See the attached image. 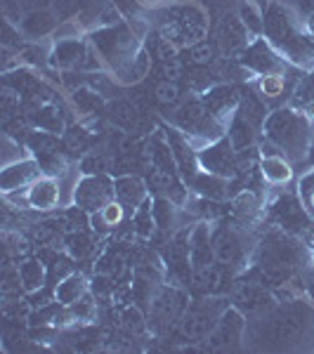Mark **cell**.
<instances>
[{
	"mask_svg": "<svg viewBox=\"0 0 314 354\" xmlns=\"http://www.w3.org/2000/svg\"><path fill=\"white\" fill-rule=\"evenodd\" d=\"M305 163L310 165V168H314V137H312V142H310V149H307V158H305Z\"/></svg>",
	"mask_w": 314,
	"mask_h": 354,
	"instance_id": "681fc988",
	"label": "cell"
},
{
	"mask_svg": "<svg viewBox=\"0 0 314 354\" xmlns=\"http://www.w3.org/2000/svg\"><path fill=\"white\" fill-rule=\"evenodd\" d=\"M137 3H140L142 10H156V8H161V5L168 3V0H137Z\"/></svg>",
	"mask_w": 314,
	"mask_h": 354,
	"instance_id": "c3c4849f",
	"label": "cell"
},
{
	"mask_svg": "<svg viewBox=\"0 0 314 354\" xmlns=\"http://www.w3.org/2000/svg\"><path fill=\"white\" fill-rule=\"evenodd\" d=\"M28 121H31L33 128L43 130V133L50 135H64L66 133V123H64V113L57 106L55 100L45 102L41 106H33L31 113H28Z\"/></svg>",
	"mask_w": 314,
	"mask_h": 354,
	"instance_id": "4316f807",
	"label": "cell"
},
{
	"mask_svg": "<svg viewBox=\"0 0 314 354\" xmlns=\"http://www.w3.org/2000/svg\"><path fill=\"white\" fill-rule=\"evenodd\" d=\"M130 225H133L137 236H142V239L151 236L154 230H156V220H154V213H151V198L135 210L133 218H130Z\"/></svg>",
	"mask_w": 314,
	"mask_h": 354,
	"instance_id": "f35d334b",
	"label": "cell"
},
{
	"mask_svg": "<svg viewBox=\"0 0 314 354\" xmlns=\"http://www.w3.org/2000/svg\"><path fill=\"white\" fill-rule=\"evenodd\" d=\"M277 3H286L288 5V0H277Z\"/></svg>",
	"mask_w": 314,
	"mask_h": 354,
	"instance_id": "f907efd6",
	"label": "cell"
},
{
	"mask_svg": "<svg viewBox=\"0 0 314 354\" xmlns=\"http://www.w3.org/2000/svg\"><path fill=\"white\" fill-rule=\"evenodd\" d=\"M180 205L175 201H170L168 196H154L151 198V213L156 220V227L165 234H173L182 227L180 222Z\"/></svg>",
	"mask_w": 314,
	"mask_h": 354,
	"instance_id": "1f68e13d",
	"label": "cell"
},
{
	"mask_svg": "<svg viewBox=\"0 0 314 354\" xmlns=\"http://www.w3.org/2000/svg\"><path fill=\"white\" fill-rule=\"evenodd\" d=\"M198 163L205 173L222 177V180H237L239 175V151L232 147L227 135L213 145L198 149Z\"/></svg>",
	"mask_w": 314,
	"mask_h": 354,
	"instance_id": "9a60e30c",
	"label": "cell"
},
{
	"mask_svg": "<svg viewBox=\"0 0 314 354\" xmlns=\"http://www.w3.org/2000/svg\"><path fill=\"white\" fill-rule=\"evenodd\" d=\"M121 322L130 333H145V330L149 328V322H147L145 314L140 312V307H135V305H128L121 312Z\"/></svg>",
	"mask_w": 314,
	"mask_h": 354,
	"instance_id": "ee69618b",
	"label": "cell"
},
{
	"mask_svg": "<svg viewBox=\"0 0 314 354\" xmlns=\"http://www.w3.org/2000/svg\"><path fill=\"white\" fill-rule=\"evenodd\" d=\"M246 330H248V317L239 312L237 307L230 305L220 314L218 324L213 326L203 340V347L208 352H234L246 345Z\"/></svg>",
	"mask_w": 314,
	"mask_h": 354,
	"instance_id": "ba28073f",
	"label": "cell"
},
{
	"mask_svg": "<svg viewBox=\"0 0 314 354\" xmlns=\"http://www.w3.org/2000/svg\"><path fill=\"white\" fill-rule=\"evenodd\" d=\"M198 97H201L203 104L208 106V111L225 125H230L232 118L239 113V104H241V93H239V88L232 83H218Z\"/></svg>",
	"mask_w": 314,
	"mask_h": 354,
	"instance_id": "e0dca14e",
	"label": "cell"
},
{
	"mask_svg": "<svg viewBox=\"0 0 314 354\" xmlns=\"http://www.w3.org/2000/svg\"><path fill=\"white\" fill-rule=\"evenodd\" d=\"M237 12L243 19V24L248 26V31L253 33L255 38H260L262 31H265V10H262L255 0H241Z\"/></svg>",
	"mask_w": 314,
	"mask_h": 354,
	"instance_id": "8d00e7d4",
	"label": "cell"
},
{
	"mask_svg": "<svg viewBox=\"0 0 314 354\" xmlns=\"http://www.w3.org/2000/svg\"><path fill=\"white\" fill-rule=\"evenodd\" d=\"M295 12L307 21V26L314 31V0H295Z\"/></svg>",
	"mask_w": 314,
	"mask_h": 354,
	"instance_id": "bcb514c9",
	"label": "cell"
},
{
	"mask_svg": "<svg viewBox=\"0 0 314 354\" xmlns=\"http://www.w3.org/2000/svg\"><path fill=\"white\" fill-rule=\"evenodd\" d=\"M314 137V123L295 106H279L272 109L262 125V140L277 147L290 163H305L307 149Z\"/></svg>",
	"mask_w": 314,
	"mask_h": 354,
	"instance_id": "5b68a950",
	"label": "cell"
},
{
	"mask_svg": "<svg viewBox=\"0 0 314 354\" xmlns=\"http://www.w3.org/2000/svg\"><path fill=\"white\" fill-rule=\"evenodd\" d=\"M262 36L290 66L314 76V31L290 5L277 0L265 5Z\"/></svg>",
	"mask_w": 314,
	"mask_h": 354,
	"instance_id": "7a4b0ae2",
	"label": "cell"
},
{
	"mask_svg": "<svg viewBox=\"0 0 314 354\" xmlns=\"http://www.w3.org/2000/svg\"><path fill=\"white\" fill-rule=\"evenodd\" d=\"M33 156H36V161L41 163L43 175H48V177H62L73 163H76L71 156H66V153L62 151L59 147H57V149H48V151H41V153H33Z\"/></svg>",
	"mask_w": 314,
	"mask_h": 354,
	"instance_id": "e575fe53",
	"label": "cell"
},
{
	"mask_svg": "<svg viewBox=\"0 0 314 354\" xmlns=\"http://www.w3.org/2000/svg\"><path fill=\"white\" fill-rule=\"evenodd\" d=\"M62 19L57 17L53 8L48 10H31L21 17L19 21V31L24 33L26 43H41V41H53L55 31L59 28Z\"/></svg>",
	"mask_w": 314,
	"mask_h": 354,
	"instance_id": "44dd1931",
	"label": "cell"
},
{
	"mask_svg": "<svg viewBox=\"0 0 314 354\" xmlns=\"http://www.w3.org/2000/svg\"><path fill=\"white\" fill-rule=\"evenodd\" d=\"M253 90L262 97L270 109H279V106H286V100L293 97V90H290V81H288V71L286 73H270V76H255L253 81Z\"/></svg>",
	"mask_w": 314,
	"mask_h": 354,
	"instance_id": "cb8c5ba5",
	"label": "cell"
},
{
	"mask_svg": "<svg viewBox=\"0 0 314 354\" xmlns=\"http://www.w3.org/2000/svg\"><path fill=\"white\" fill-rule=\"evenodd\" d=\"M270 218L274 220V225L284 232L290 234H300L310 227V218L305 203H302L298 192H284L270 203Z\"/></svg>",
	"mask_w": 314,
	"mask_h": 354,
	"instance_id": "4fadbf2b",
	"label": "cell"
},
{
	"mask_svg": "<svg viewBox=\"0 0 314 354\" xmlns=\"http://www.w3.org/2000/svg\"><path fill=\"white\" fill-rule=\"evenodd\" d=\"M232 213L237 222L246 227H253L262 215V201L258 196V192L253 189H239L232 196Z\"/></svg>",
	"mask_w": 314,
	"mask_h": 354,
	"instance_id": "83f0119b",
	"label": "cell"
},
{
	"mask_svg": "<svg viewBox=\"0 0 314 354\" xmlns=\"http://www.w3.org/2000/svg\"><path fill=\"white\" fill-rule=\"evenodd\" d=\"M90 3L93 0H53V10L62 21H68V19H76Z\"/></svg>",
	"mask_w": 314,
	"mask_h": 354,
	"instance_id": "7bdbcfd3",
	"label": "cell"
},
{
	"mask_svg": "<svg viewBox=\"0 0 314 354\" xmlns=\"http://www.w3.org/2000/svg\"><path fill=\"white\" fill-rule=\"evenodd\" d=\"M213 265H218L213 250V230L210 222L201 220L190 230V267L192 274H201Z\"/></svg>",
	"mask_w": 314,
	"mask_h": 354,
	"instance_id": "ac0fdd59",
	"label": "cell"
},
{
	"mask_svg": "<svg viewBox=\"0 0 314 354\" xmlns=\"http://www.w3.org/2000/svg\"><path fill=\"white\" fill-rule=\"evenodd\" d=\"M255 241L246 225H227L222 222L213 230L215 262L230 272H243L255 258Z\"/></svg>",
	"mask_w": 314,
	"mask_h": 354,
	"instance_id": "52a82bcc",
	"label": "cell"
},
{
	"mask_svg": "<svg viewBox=\"0 0 314 354\" xmlns=\"http://www.w3.org/2000/svg\"><path fill=\"white\" fill-rule=\"evenodd\" d=\"M113 189H116V198L121 201L130 213H135L140 205H145L151 198V187L145 177L125 173L113 177Z\"/></svg>",
	"mask_w": 314,
	"mask_h": 354,
	"instance_id": "603a6c76",
	"label": "cell"
},
{
	"mask_svg": "<svg viewBox=\"0 0 314 354\" xmlns=\"http://www.w3.org/2000/svg\"><path fill=\"white\" fill-rule=\"evenodd\" d=\"M145 31L147 28L137 26V19H123L113 26L100 28L88 36L90 45L97 50V55L102 57V62L107 64V71L111 73V78L121 85L125 73L130 71V66L135 64V59L140 57L145 45Z\"/></svg>",
	"mask_w": 314,
	"mask_h": 354,
	"instance_id": "277c9868",
	"label": "cell"
},
{
	"mask_svg": "<svg viewBox=\"0 0 314 354\" xmlns=\"http://www.w3.org/2000/svg\"><path fill=\"white\" fill-rule=\"evenodd\" d=\"M154 95H156V102L161 106H170V109H175V106L182 102V90L178 81H161L156 85V90H154Z\"/></svg>",
	"mask_w": 314,
	"mask_h": 354,
	"instance_id": "60d3db41",
	"label": "cell"
},
{
	"mask_svg": "<svg viewBox=\"0 0 314 354\" xmlns=\"http://www.w3.org/2000/svg\"><path fill=\"white\" fill-rule=\"evenodd\" d=\"M123 19H125V15L118 10V5L113 3V0H93L73 21H76V26L81 28L85 36H90L93 31L113 26Z\"/></svg>",
	"mask_w": 314,
	"mask_h": 354,
	"instance_id": "d6986e66",
	"label": "cell"
},
{
	"mask_svg": "<svg viewBox=\"0 0 314 354\" xmlns=\"http://www.w3.org/2000/svg\"><path fill=\"white\" fill-rule=\"evenodd\" d=\"M165 118H168V125L178 128L196 149H203V147L213 145L227 135V125L208 111V106L203 104L198 95L190 97L187 102H180L173 113H168Z\"/></svg>",
	"mask_w": 314,
	"mask_h": 354,
	"instance_id": "8992f818",
	"label": "cell"
},
{
	"mask_svg": "<svg viewBox=\"0 0 314 354\" xmlns=\"http://www.w3.org/2000/svg\"><path fill=\"white\" fill-rule=\"evenodd\" d=\"M253 33L248 31V26L243 24V19L239 17V12H227L222 15L218 33H215V43L218 50L225 59H239L243 50L253 43Z\"/></svg>",
	"mask_w": 314,
	"mask_h": 354,
	"instance_id": "5bb4252c",
	"label": "cell"
},
{
	"mask_svg": "<svg viewBox=\"0 0 314 354\" xmlns=\"http://www.w3.org/2000/svg\"><path fill=\"white\" fill-rule=\"evenodd\" d=\"M90 48L88 36L83 38H64V41H53V53H50V66L57 71H78L85 53Z\"/></svg>",
	"mask_w": 314,
	"mask_h": 354,
	"instance_id": "7402d4cb",
	"label": "cell"
},
{
	"mask_svg": "<svg viewBox=\"0 0 314 354\" xmlns=\"http://www.w3.org/2000/svg\"><path fill=\"white\" fill-rule=\"evenodd\" d=\"M227 302L220 298H208L196 300L194 305H187L185 314H182V322H180V330L190 342H203L205 335L213 330V326L218 324L220 314L227 310Z\"/></svg>",
	"mask_w": 314,
	"mask_h": 354,
	"instance_id": "9c48e42d",
	"label": "cell"
},
{
	"mask_svg": "<svg viewBox=\"0 0 314 354\" xmlns=\"http://www.w3.org/2000/svg\"><path fill=\"white\" fill-rule=\"evenodd\" d=\"M28 198V208L38 210V213H50V210L59 208L62 205V189H59V180L57 177H38L31 187L26 189Z\"/></svg>",
	"mask_w": 314,
	"mask_h": 354,
	"instance_id": "d4e9b609",
	"label": "cell"
},
{
	"mask_svg": "<svg viewBox=\"0 0 314 354\" xmlns=\"http://www.w3.org/2000/svg\"><path fill=\"white\" fill-rule=\"evenodd\" d=\"M149 15L154 31L178 50L192 48L208 36L210 17L196 0H168L161 8L149 10Z\"/></svg>",
	"mask_w": 314,
	"mask_h": 354,
	"instance_id": "3957f363",
	"label": "cell"
},
{
	"mask_svg": "<svg viewBox=\"0 0 314 354\" xmlns=\"http://www.w3.org/2000/svg\"><path fill=\"white\" fill-rule=\"evenodd\" d=\"M260 133H262V130H258L253 123L246 121L241 113H237V116L230 121V125H227V140L232 142V147L237 151L253 149V147L258 145V135Z\"/></svg>",
	"mask_w": 314,
	"mask_h": 354,
	"instance_id": "4dcf8cb0",
	"label": "cell"
},
{
	"mask_svg": "<svg viewBox=\"0 0 314 354\" xmlns=\"http://www.w3.org/2000/svg\"><path fill=\"white\" fill-rule=\"evenodd\" d=\"M187 55H190V62L194 66H208L210 62L220 55V50H218V43L215 41L203 38V41L194 43L192 48H187Z\"/></svg>",
	"mask_w": 314,
	"mask_h": 354,
	"instance_id": "ab89813d",
	"label": "cell"
},
{
	"mask_svg": "<svg viewBox=\"0 0 314 354\" xmlns=\"http://www.w3.org/2000/svg\"><path fill=\"white\" fill-rule=\"evenodd\" d=\"M28 156H33V153L19 137L3 133V137H0V163H3V168L5 165L17 163V161H24Z\"/></svg>",
	"mask_w": 314,
	"mask_h": 354,
	"instance_id": "d590c367",
	"label": "cell"
},
{
	"mask_svg": "<svg viewBox=\"0 0 314 354\" xmlns=\"http://www.w3.org/2000/svg\"><path fill=\"white\" fill-rule=\"evenodd\" d=\"M135 118H137V113H135V106L133 104H128V102H118V104H113L111 121L116 123L118 128H123V130L133 128Z\"/></svg>",
	"mask_w": 314,
	"mask_h": 354,
	"instance_id": "f6af8a7d",
	"label": "cell"
},
{
	"mask_svg": "<svg viewBox=\"0 0 314 354\" xmlns=\"http://www.w3.org/2000/svg\"><path fill=\"white\" fill-rule=\"evenodd\" d=\"M218 83H220L218 73L210 71L208 66H194L190 71V76H187V88H190L194 95H203L205 90H210Z\"/></svg>",
	"mask_w": 314,
	"mask_h": 354,
	"instance_id": "74e56055",
	"label": "cell"
},
{
	"mask_svg": "<svg viewBox=\"0 0 314 354\" xmlns=\"http://www.w3.org/2000/svg\"><path fill=\"white\" fill-rule=\"evenodd\" d=\"M38 177H43L41 163L36 161V156H28L24 161L5 165L3 173H0V192H3V196L15 194V192H24L38 180Z\"/></svg>",
	"mask_w": 314,
	"mask_h": 354,
	"instance_id": "ffe728a7",
	"label": "cell"
},
{
	"mask_svg": "<svg viewBox=\"0 0 314 354\" xmlns=\"http://www.w3.org/2000/svg\"><path fill=\"white\" fill-rule=\"evenodd\" d=\"M93 245H95L93 236L85 232H76L66 239V250L71 253V258H76V260H83L85 255L93 253Z\"/></svg>",
	"mask_w": 314,
	"mask_h": 354,
	"instance_id": "b9f144b4",
	"label": "cell"
},
{
	"mask_svg": "<svg viewBox=\"0 0 314 354\" xmlns=\"http://www.w3.org/2000/svg\"><path fill=\"white\" fill-rule=\"evenodd\" d=\"M19 279H21V286H24V293L31 295L36 290H43L45 288V281H48V270L41 260L36 258H28V260H21L19 265Z\"/></svg>",
	"mask_w": 314,
	"mask_h": 354,
	"instance_id": "836d02e7",
	"label": "cell"
},
{
	"mask_svg": "<svg viewBox=\"0 0 314 354\" xmlns=\"http://www.w3.org/2000/svg\"><path fill=\"white\" fill-rule=\"evenodd\" d=\"M24 12H31V10H48L53 8V0H19Z\"/></svg>",
	"mask_w": 314,
	"mask_h": 354,
	"instance_id": "7dc6e473",
	"label": "cell"
},
{
	"mask_svg": "<svg viewBox=\"0 0 314 354\" xmlns=\"http://www.w3.org/2000/svg\"><path fill=\"white\" fill-rule=\"evenodd\" d=\"M149 305V330L154 333H165L175 322H182V314L187 310V295L175 286H161L151 295Z\"/></svg>",
	"mask_w": 314,
	"mask_h": 354,
	"instance_id": "30bf717a",
	"label": "cell"
},
{
	"mask_svg": "<svg viewBox=\"0 0 314 354\" xmlns=\"http://www.w3.org/2000/svg\"><path fill=\"white\" fill-rule=\"evenodd\" d=\"M277 302L279 300H277V295H274V290L267 288L265 283H260L258 279H255V281L239 283L232 295V305L237 307L239 312L246 314L248 319L265 314L270 307L277 305Z\"/></svg>",
	"mask_w": 314,
	"mask_h": 354,
	"instance_id": "2e32d148",
	"label": "cell"
},
{
	"mask_svg": "<svg viewBox=\"0 0 314 354\" xmlns=\"http://www.w3.org/2000/svg\"><path fill=\"white\" fill-rule=\"evenodd\" d=\"M116 198V189H113V177L109 173H97V175H83L81 182L73 194V205L83 210L85 215H93L102 210L107 203Z\"/></svg>",
	"mask_w": 314,
	"mask_h": 354,
	"instance_id": "8fae6325",
	"label": "cell"
},
{
	"mask_svg": "<svg viewBox=\"0 0 314 354\" xmlns=\"http://www.w3.org/2000/svg\"><path fill=\"white\" fill-rule=\"evenodd\" d=\"M239 113H241L246 121H250L258 130H262L265 118L270 116V106L262 102V97L255 93L253 88H246L241 93V104H239Z\"/></svg>",
	"mask_w": 314,
	"mask_h": 354,
	"instance_id": "d6a6232c",
	"label": "cell"
},
{
	"mask_svg": "<svg viewBox=\"0 0 314 354\" xmlns=\"http://www.w3.org/2000/svg\"><path fill=\"white\" fill-rule=\"evenodd\" d=\"M246 345L270 352L314 350V305L307 300H279L260 317L248 319Z\"/></svg>",
	"mask_w": 314,
	"mask_h": 354,
	"instance_id": "6da1fadb",
	"label": "cell"
},
{
	"mask_svg": "<svg viewBox=\"0 0 314 354\" xmlns=\"http://www.w3.org/2000/svg\"><path fill=\"white\" fill-rule=\"evenodd\" d=\"M125 213H128V208H125V205L118 201V198H113V201L107 203L102 210H97V213L88 215V218H90L88 227L95 234H100V236H102V234H109V232H113L125 220Z\"/></svg>",
	"mask_w": 314,
	"mask_h": 354,
	"instance_id": "f1b7e54d",
	"label": "cell"
},
{
	"mask_svg": "<svg viewBox=\"0 0 314 354\" xmlns=\"http://www.w3.org/2000/svg\"><path fill=\"white\" fill-rule=\"evenodd\" d=\"M88 295V279L78 272L66 274L64 279H59V283L55 286V300L62 307H71L76 302H81Z\"/></svg>",
	"mask_w": 314,
	"mask_h": 354,
	"instance_id": "f546056e",
	"label": "cell"
},
{
	"mask_svg": "<svg viewBox=\"0 0 314 354\" xmlns=\"http://www.w3.org/2000/svg\"><path fill=\"white\" fill-rule=\"evenodd\" d=\"M295 168L284 153H260V177L270 187H286L293 182Z\"/></svg>",
	"mask_w": 314,
	"mask_h": 354,
	"instance_id": "484cf974",
	"label": "cell"
},
{
	"mask_svg": "<svg viewBox=\"0 0 314 354\" xmlns=\"http://www.w3.org/2000/svg\"><path fill=\"white\" fill-rule=\"evenodd\" d=\"M239 64L246 68L248 73L253 76H270V73H286L288 68H295L290 66L277 50L272 48L270 41L265 36L260 38H253V43L248 45L246 50L239 57Z\"/></svg>",
	"mask_w": 314,
	"mask_h": 354,
	"instance_id": "7c38bea8",
	"label": "cell"
}]
</instances>
